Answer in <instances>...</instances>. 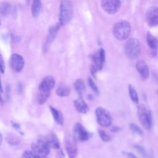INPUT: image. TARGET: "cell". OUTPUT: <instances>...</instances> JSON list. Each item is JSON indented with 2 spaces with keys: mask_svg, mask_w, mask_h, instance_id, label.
<instances>
[{
  "mask_svg": "<svg viewBox=\"0 0 158 158\" xmlns=\"http://www.w3.org/2000/svg\"><path fill=\"white\" fill-rule=\"evenodd\" d=\"M73 7L70 0H60L59 7V23L61 26L68 23L72 18Z\"/></svg>",
  "mask_w": 158,
  "mask_h": 158,
  "instance_id": "1",
  "label": "cell"
},
{
  "mask_svg": "<svg viewBox=\"0 0 158 158\" xmlns=\"http://www.w3.org/2000/svg\"><path fill=\"white\" fill-rule=\"evenodd\" d=\"M31 148L32 151L41 157L47 156L49 154L51 148L47 137L44 136L40 137L35 140L32 143Z\"/></svg>",
  "mask_w": 158,
  "mask_h": 158,
  "instance_id": "2",
  "label": "cell"
},
{
  "mask_svg": "<svg viewBox=\"0 0 158 158\" xmlns=\"http://www.w3.org/2000/svg\"><path fill=\"white\" fill-rule=\"evenodd\" d=\"M113 35L118 40H124L128 38L131 33V26L129 22L122 20L116 23L113 27Z\"/></svg>",
  "mask_w": 158,
  "mask_h": 158,
  "instance_id": "3",
  "label": "cell"
},
{
  "mask_svg": "<svg viewBox=\"0 0 158 158\" xmlns=\"http://www.w3.org/2000/svg\"><path fill=\"white\" fill-rule=\"evenodd\" d=\"M138 116L139 120L146 130H150L152 127V118L150 109L144 104H140L138 107Z\"/></svg>",
  "mask_w": 158,
  "mask_h": 158,
  "instance_id": "4",
  "label": "cell"
},
{
  "mask_svg": "<svg viewBox=\"0 0 158 158\" xmlns=\"http://www.w3.org/2000/svg\"><path fill=\"white\" fill-rule=\"evenodd\" d=\"M125 54L130 59H136L141 53V44L136 38H130L125 43Z\"/></svg>",
  "mask_w": 158,
  "mask_h": 158,
  "instance_id": "5",
  "label": "cell"
},
{
  "mask_svg": "<svg viewBox=\"0 0 158 158\" xmlns=\"http://www.w3.org/2000/svg\"><path fill=\"white\" fill-rule=\"evenodd\" d=\"M95 114L97 122L99 125L104 127L111 126L112 118L107 110L102 107H98L95 110Z\"/></svg>",
  "mask_w": 158,
  "mask_h": 158,
  "instance_id": "6",
  "label": "cell"
},
{
  "mask_svg": "<svg viewBox=\"0 0 158 158\" xmlns=\"http://www.w3.org/2000/svg\"><path fill=\"white\" fill-rule=\"evenodd\" d=\"M73 133V136L76 140L80 141H88L93 136V134L89 132L80 123H77L75 124Z\"/></svg>",
  "mask_w": 158,
  "mask_h": 158,
  "instance_id": "7",
  "label": "cell"
},
{
  "mask_svg": "<svg viewBox=\"0 0 158 158\" xmlns=\"http://www.w3.org/2000/svg\"><path fill=\"white\" fill-rule=\"evenodd\" d=\"M101 6L106 13L114 14L118 11L121 2L120 0H101Z\"/></svg>",
  "mask_w": 158,
  "mask_h": 158,
  "instance_id": "8",
  "label": "cell"
},
{
  "mask_svg": "<svg viewBox=\"0 0 158 158\" xmlns=\"http://www.w3.org/2000/svg\"><path fill=\"white\" fill-rule=\"evenodd\" d=\"M105 58V51L103 48H100L98 52L91 56V59L92 61L91 65L94 66L98 71L101 70L102 69Z\"/></svg>",
  "mask_w": 158,
  "mask_h": 158,
  "instance_id": "9",
  "label": "cell"
},
{
  "mask_svg": "<svg viewBox=\"0 0 158 158\" xmlns=\"http://www.w3.org/2000/svg\"><path fill=\"white\" fill-rule=\"evenodd\" d=\"M74 136H67L65 140V148L69 158H75L77 154V146Z\"/></svg>",
  "mask_w": 158,
  "mask_h": 158,
  "instance_id": "10",
  "label": "cell"
},
{
  "mask_svg": "<svg viewBox=\"0 0 158 158\" xmlns=\"http://www.w3.org/2000/svg\"><path fill=\"white\" fill-rule=\"evenodd\" d=\"M25 61L22 56L17 53L12 54L10 58V65L14 71L20 72L23 69Z\"/></svg>",
  "mask_w": 158,
  "mask_h": 158,
  "instance_id": "11",
  "label": "cell"
},
{
  "mask_svg": "<svg viewBox=\"0 0 158 158\" xmlns=\"http://www.w3.org/2000/svg\"><path fill=\"white\" fill-rule=\"evenodd\" d=\"M146 20L148 24L151 27L158 25V7H150L146 12Z\"/></svg>",
  "mask_w": 158,
  "mask_h": 158,
  "instance_id": "12",
  "label": "cell"
},
{
  "mask_svg": "<svg viewBox=\"0 0 158 158\" xmlns=\"http://www.w3.org/2000/svg\"><path fill=\"white\" fill-rule=\"evenodd\" d=\"M55 86V80L52 76H46L41 81L38 86V91L51 93Z\"/></svg>",
  "mask_w": 158,
  "mask_h": 158,
  "instance_id": "13",
  "label": "cell"
},
{
  "mask_svg": "<svg viewBox=\"0 0 158 158\" xmlns=\"http://www.w3.org/2000/svg\"><path fill=\"white\" fill-rule=\"evenodd\" d=\"M136 69L143 80H146L149 76V67L145 61L139 60L136 63Z\"/></svg>",
  "mask_w": 158,
  "mask_h": 158,
  "instance_id": "14",
  "label": "cell"
},
{
  "mask_svg": "<svg viewBox=\"0 0 158 158\" xmlns=\"http://www.w3.org/2000/svg\"><path fill=\"white\" fill-rule=\"evenodd\" d=\"M146 42L148 46L152 51V54L156 55L158 49V39L148 32L146 35Z\"/></svg>",
  "mask_w": 158,
  "mask_h": 158,
  "instance_id": "15",
  "label": "cell"
},
{
  "mask_svg": "<svg viewBox=\"0 0 158 158\" xmlns=\"http://www.w3.org/2000/svg\"><path fill=\"white\" fill-rule=\"evenodd\" d=\"M74 107L77 112L81 114H86L88 111L89 107L88 104L81 97H79L74 101Z\"/></svg>",
  "mask_w": 158,
  "mask_h": 158,
  "instance_id": "16",
  "label": "cell"
},
{
  "mask_svg": "<svg viewBox=\"0 0 158 158\" xmlns=\"http://www.w3.org/2000/svg\"><path fill=\"white\" fill-rule=\"evenodd\" d=\"M60 24L59 23L51 27L48 30V34L46 38V45H49L56 38L57 33L60 28Z\"/></svg>",
  "mask_w": 158,
  "mask_h": 158,
  "instance_id": "17",
  "label": "cell"
},
{
  "mask_svg": "<svg viewBox=\"0 0 158 158\" xmlns=\"http://www.w3.org/2000/svg\"><path fill=\"white\" fill-rule=\"evenodd\" d=\"M51 113L55 120V122L59 125L62 126L64 122V118L62 113L58 109L54 108L52 106L49 107Z\"/></svg>",
  "mask_w": 158,
  "mask_h": 158,
  "instance_id": "18",
  "label": "cell"
},
{
  "mask_svg": "<svg viewBox=\"0 0 158 158\" xmlns=\"http://www.w3.org/2000/svg\"><path fill=\"white\" fill-rule=\"evenodd\" d=\"M70 93V88L65 83H60L56 90V94L59 97L68 96Z\"/></svg>",
  "mask_w": 158,
  "mask_h": 158,
  "instance_id": "19",
  "label": "cell"
},
{
  "mask_svg": "<svg viewBox=\"0 0 158 158\" xmlns=\"http://www.w3.org/2000/svg\"><path fill=\"white\" fill-rule=\"evenodd\" d=\"M49 143L51 148L55 149H59L60 148V142L56 135L54 133H51L48 136H47Z\"/></svg>",
  "mask_w": 158,
  "mask_h": 158,
  "instance_id": "20",
  "label": "cell"
},
{
  "mask_svg": "<svg viewBox=\"0 0 158 158\" xmlns=\"http://www.w3.org/2000/svg\"><path fill=\"white\" fill-rule=\"evenodd\" d=\"M41 0H33L31 6V12L32 16L36 17L38 16L41 12Z\"/></svg>",
  "mask_w": 158,
  "mask_h": 158,
  "instance_id": "21",
  "label": "cell"
},
{
  "mask_svg": "<svg viewBox=\"0 0 158 158\" xmlns=\"http://www.w3.org/2000/svg\"><path fill=\"white\" fill-rule=\"evenodd\" d=\"M74 89L76 91V92L78 93L80 97H81L85 91V85L83 80L81 79H78L77 80L74 84H73Z\"/></svg>",
  "mask_w": 158,
  "mask_h": 158,
  "instance_id": "22",
  "label": "cell"
},
{
  "mask_svg": "<svg viewBox=\"0 0 158 158\" xmlns=\"http://www.w3.org/2000/svg\"><path fill=\"white\" fill-rule=\"evenodd\" d=\"M134 148L141 155L143 158H154L152 152H148L144 148L139 144H135Z\"/></svg>",
  "mask_w": 158,
  "mask_h": 158,
  "instance_id": "23",
  "label": "cell"
},
{
  "mask_svg": "<svg viewBox=\"0 0 158 158\" xmlns=\"http://www.w3.org/2000/svg\"><path fill=\"white\" fill-rule=\"evenodd\" d=\"M128 89L129 96H130V98L131 101L133 103H135V104H138V102H139V97H138V94L137 93L136 90L130 84L128 85Z\"/></svg>",
  "mask_w": 158,
  "mask_h": 158,
  "instance_id": "24",
  "label": "cell"
},
{
  "mask_svg": "<svg viewBox=\"0 0 158 158\" xmlns=\"http://www.w3.org/2000/svg\"><path fill=\"white\" fill-rule=\"evenodd\" d=\"M50 94H51V93L38 91V93L37 96H36L38 103L40 105L44 104L46 102V101L48 100V99L49 98Z\"/></svg>",
  "mask_w": 158,
  "mask_h": 158,
  "instance_id": "25",
  "label": "cell"
},
{
  "mask_svg": "<svg viewBox=\"0 0 158 158\" xmlns=\"http://www.w3.org/2000/svg\"><path fill=\"white\" fill-rule=\"evenodd\" d=\"M11 10V5L7 2H0V15H8Z\"/></svg>",
  "mask_w": 158,
  "mask_h": 158,
  "instance_id": "26",
  "label": "cell"
},
{
  "mask_svg": "<svg viewBox=\"0 0 158 158\" xmlns=\"http://www.w3.org/2000/svg\"><path fill=\"white\" fill-rule=\"evenodd\" d=\"M129 127H130V130L134 132L135 133L138 135H143V131L142 130V129L138 126L136 124L134 123H131L130 125H129Z\"/></svg>",
  "mask_w": 158,
  "mask_h": 158,
  "instance_id": "27",
  "label": "cell"
},
{
  "mask_svg": "<svg viewBox=\"0 0 158 158\" xmlns=\"http://www.w3.org/2000/svg\"><path fill=\"white\" fill-rule=\"evenodd\" d=\"M6 140L7 141V143H8L9 144L12 145V146H15V145H17L19 144L20 143V140L14 136H7L6 137Z\"/></svg>",
  "mask_w": 158,
  "mask_h": 158,
  "instance_id": "28",
  "label": "cell"
},
{
  "mask_svg": "<svg viewBox=\"0 0 158 158\" xmlns=\"http://www.w3.org/2000/svg\"><path fill=\"white\" fill-rule=\"evenodd\" d=\"M21 158H41V157L35 154L33 151H25L23 153Z\"/></svg>",
  "mask_w": 158,
  "mask_h": 158,
  "instance_id": "29",
  "label": "cell"
},
{
  "mask_svg": "<svg viewBox=\"0 0 158 158\" xmlns=\"http://www.w3.org/2000/svg\"><path fill=\"white\" fill-rule=\"evenodd\" d=\"M98 133L99 135V137L101 139L104 141V142H109L110 141V136L104 130H98Z\"/></svg>",
  "mask_w": 158,
  "mask_h": 158,
  "instance_id": "30",
  "label": "cell"
},
{
  "mask_svg": "<svg viewBox=\"0 0 158 158\" xmlns=\"http://www.w3.org/2000/svg\"><path fill=\"white\" fill-rule=\"evenodd\" d=\"M88 83L89 85V86H90V88L92 89V90L96 93V94H99V89L97 86V85L95 84V83L94 82L93 80L92 79L91 77H88Z\"/></svg>",
  "mask_w": 158,
  "mask_h": 158,
  "instance_id": "31",
  "label": "cell"
},
{
  "mask_svg": "<svg viewBox=\"0 0 158 158\" xmlns=\"http://www.w3.org/2000/svg\"><path fill=\"white\" fill-rule=\"evenodd\" d=\"M10 122L11 126H12L16 131H17L19 134H20L21 135H24V133H23V130H22V128H21V126H20V125L19 123H17V122H15V121H13V120H11Z\"/></svg>",
  "mask_w": 158,
  "mask_h": 158,
  "instance_id": "32",
  "label": "cell"
},
{
  "mask_svg": "<svg viewBox=\"0 0 158 158\" xmlns=\"http://www.w3.org/2000/svg\"><path fill=\"white\" fill-rule=\"evenodd\" d=\"M5 69H6L5 62L2 55L0 54V72L2 73H4L5 72Z\"/></svg>",
  "mask_w": 158,
  "mask_h": 158,
  "instance_id": "33",
  "label": "cell"
},
{
  "mask_svg": "<svg viewBox=\"0 0 158 158\" xmlns=\"http://www.w3.org/2000/svg\"><path fill=\"white\" fill-rule=\"evenodd\" d=\"M123 154H125L127 158H138L133 153L131 152H124Z\"/></svg>",
  "mask_w": 158,
  "mask_h": 158,
  "instance_id": "34",
  "label": "cell"
},
{
  "mask_svg": "<svg viewBox=\"0 0 158 158\" xmlns=\"http://www.w3.org/2000/svg\"><path fill=\"white\" fill-rule=\"evenodd\" d=\"M110 130L112 132H117L120 130V128L117 126H115V125H112V126H111Z\"/></svg>",
  "mask_w": 158,
  "mask_h": 158,
  "instance_id": "35",
  "label": "cell"
},
{
  "mask_svg": "<svg viewBox=\"0 0 158 158\" xmlns=\"http://www.w3.org/2000/svg\"><path fill=\"white\" fill-rule=\"evenodd\" d=\"M10 89L9 86H7V87L6 88V95H7V98H9L10 97Z\"/></svg>",
  "mask_w": 158,
  "mask_h": 158,
  "instance_id": "36",
  "label": "cell"
},
{
  "mask_svg": "<svg viewBox=\"0 0 158 158\" xmlns=\"http://www.w3.org/2000/svg\"><path fill=\"white\" fill-rule=\"evenodd\" d=\"M58 157H59V158H64V153H63L62 151H60V152H59V154H58Z\"/></svg>",
  "mask_w": 158,
  "mask_h": 158,
  "instance_id": "37",
  "label": "cell"
},
{
  "mask_svg": "<svg viewBox=\"0 0 158 158\" xmlns=\"http://www.w3.org/2000/svg\"><path fill=\"white\" fill-rule=\"evenodd\" d=\"M18 89H19V92L20 93L22 91V85L20 83H19V87H18Z\"/></svg>",
  "mask_w": 158,
  "mask_h": 158,
  "instance_id": "38",
  "label": "cell"
},
{
  "mask_svg": "<svg viewBox=\"0 0 158 158\" xmlns=\"http://www.w3.org/2000/svg\"><path fill=\"white\" fill-rule=\"evenodd\" d=\"M1 91H0V104L1 105H2L3 104V99H2V96H1Z\"/></svg>",
  "mask_w": 158,
  "mask_h": 158,
  "instance_id": "39",
  "label": "cell"
},
{
  "mask_svg": "<svg viewBox=\"0 0 158 158\" xmlns=\"http://www.w3.org/2000/svg\"><path fill=\"white\" fill-rule=\"evenodd\" d=\"M0 91L2 93L3 91V89H2V86L1 85V77H0Z\"/></svg>",
  "mask_w": 158,
  "mask_h": 158,
  "instance_id": "40",
  "label": "cell"
},
{
  "mask_svg": "<svg viewBox=\"0 0 158 158\" xmlns=\"http://www.w3.org/2000/svg\"><path fill=\"white\" fill-rule=\"evenodd\" d=\"M2 135L0 133V145H1V143H2Z\"/></svg>",
  "mask_w": 158,
  "mask_h": 158,
  "instance_id": "41",
  "label": "cell"
},
{
  "mask_svg": "<svg viewBox=\"0 0 158 158\" xmlns=\"http://www.w3.org/2000/svg\"><path fill=\"white\" fill-rule=\"evenodd\" d=\"M88 99H92V98H93V97H92V95H91V94H89V95H88Z\"/></svg>",
  "mask_w": 158,
  "mask_h": 158,
  "instance_id": "42",
  "label": "cell"
},
{
  "mask_svg": "<svg viewBox=\"0 0 158 158\" xmlns=\"http://www.w3.org/2000/svg\"><path fill=\"white\" fill-rule=\"evenodd\" d=\"M156 93H157V96H158V90H157V91H156Z\"/></svg>",
  "mask_w": 158,
  "mask_h": 158,
  "instance_id": "43",
  "label": "cell"
},
{
  "mask_svg": "<svg viewBox=\"0 0 158 158\" xmlns=\"http://www.w3.org/2000/svg\"><path fill=\"white\" fill-rule=\"evenodd\" d=\"M1 19H0V26H1Z\"/></svg>",
  "mask_w": 158,
  "mask_h": 158,
  "instance_id": "44",
  "label": "cell"
},
{
  "mask_svg": "<svg viewBox=\"0 0 158 158\" xmlns=\"http://www.w3.org/2000/svg\"><path fill=\"white\" fill-rule=\"evenodd\" d=\"M43 158H45V157H43Z\"/></svg>",
  "mask_w": 158,
  "mask_h": 158,
  "instance_id": "45",
  "label": "cell"
}]
</instances>
